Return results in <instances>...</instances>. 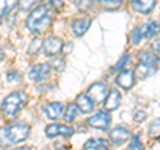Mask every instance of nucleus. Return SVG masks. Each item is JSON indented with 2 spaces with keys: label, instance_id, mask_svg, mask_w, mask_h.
Listing matches in <instances>:
<instances>
[{
  "label": "nucleus",
  "instance_id": "27",
  "mask_svg": "<svg viewBox=\"0 0 160 150\" xmlns=\"http://www.w3.org/2000/svg\"><path fill=\"white\" fill-rule=\"evenodd\" d=\"M75 4L78 6L79 9L87 12L92 8V0H75Z\"/></svg>",
  "mask_w": 160,
  "mask_h": 150
},
{
  "label": "nucleus",
  "instance_id": "33",
  "mask_svg": "<svg viewBox=\"0 0 160 150\" xmlns=\"http://www.w3.org/2000/svg\"><path fill=\"white\" fill-rule=\"evenodd\" d=\"M73 48V44L72 43H67V44H63V48H62V53L66 56V54H68L69 52L72 51Z\"/></svg>",
  "mask_w": 160,
  "mask_h": 150
},
{
  "label": "nucleus",
  "instance_id": "37",
  "mask_svg": "<svg viewBox=\"0 0 160 150\" xmlns=\"http://www.w3.org/2000/svg\"><path fill=\"white\" fill-rule=\"evenodd\" d=\"M3 59H4V52L2 51V48H0V61H2Z\"/></svg>",
  "mask_w": 160,
  "mask_h": 150
},
{
  "label": "nucleus",
  "instance_id": "14",
  "mask_svg": "<svg viewBox=\"0 0 160 150\" xmlns=\"http://www.w3.org/2000/svg\"><path fill=\"white\" fill-rule=\"evenodd\" d=\"M84 150H108L109 149V142L104 138H89L88 141L84 143L83 146Z\"/></svg>",
  "mask_w": 160,
  "mask_h": 150
},
{
  "label": "nucleus",
  "instance_id": "11",
  "mask_svg": "<svg viewBox=\"0 0 160 150\" xmlns=\"http://www.w3.org/2000/svg\"><path fill=\"white\" fill-rule=\"evenodd\" d=\"M120 101H122V96H120L119 91L118 89H111L108 92L106 100H104V109L108 112L115 110V109L119 108Z\"/></svg>",
  "mask_w": 160,
  "mask_h": 150
},
{
  "label": "nucleus",
  "instance_id": "29",
  "mask_svg": "<svg viewBox=\"0 0 160 150\" xmlns=\"http://www.w3.org/2000/svg\"><path fill=\"white\" fill-rule=\"evenodd\" d=\"M160 134V118L155 120V121L151 124L149 126V136H159Z\"/></svg>",
  "mask_w": 160,
  "mask_h": 150
},
{
  "label": "nucleus",
  "instance_id": "26",
  "mask_svg": "<svg viewBox=\"0 0 160 150\" xmlns=\"http://www.w3.org/2000/svg\"><path fill=\"white\" fill-rule=\"evenodd\" d=\"M18 6V0H6L4 2V6H3V11H2V16H6L7 13H9L15 9Z\"/></svg>",
  "mask_w": 160,
  "mask_h": 150
},
{
  "label": "nucleus",
  "instance_id": "17",
  "mask_svg": "<svg viewBox=\"0 0 160 150\" xmlns=\"http://www.w3.org/2000/svg\"><path fill=\"white\" fill-rule=\"evenodd\" d=\"M139 60H140V63L146 64V65L151 67V68H156L158 63H159L158 56L151 52H142L139 54Z\"/></svg>",
  "mask_w": 160,
  "mask_h": 150
},
{
  "label": "nucleus",
  "instance_id": "32",
  "mask_svg": "<svg viewBox=\"0 0 160 150\" xmlns=\"http://www.w3.org/2000/svg\"><path fill=\"white\" fill-rule=\"evenodd\" d=\"M7 80L9 82H12V81H19L20 77H19V73L18 72H8L7 73Z\"/></svg>",
  "mask_w": 160,
  "mask_h": 150
},
{
  "label": "nucleus",
  "instance_id": "18",
  "mask_svg": "<svg viewBox=\"0 0 160 150\" xmlns=\"http://www.w3.org/2000/svg\"><path fill=\"white\" fill-rule=\"evenodd\" d=\"M79 114V108L76 104H69L66 112H64V120H66L67 122H72L75 121V118H76V116Z\"/></svg>",
  "mask_w": 160,
  "mask_h": 150
},
{
  "label": "nucleus",
  "instance_id": "12",
  "mask_svg": "<svg viewBox=\"0 0 160 150\" xmlns=\"http://www.w3.org/2000/svg\"><path fill=\"white\" fill-rule=\"evenodd\" d=\"M64 109H63V104L62 102H49L44 106V113L46 116L51 120V121H56L59 117L63 114Z\"/></svg>",
  "mask_w": 160,
  "mask_h": 150
},
{
  "label": "nucleus",
  "instance_id": "16",
  "mask_svg": "<svg viewBox=\"0 0 160 150\" xmlns=\"http://www.w3.org/2000/svg\"><path fill=\"white\" fill-rule=\"evenodd\" d=\"M75 104L78 105L79 112H82V113H89V112H92V109H93V102L86 94H79Z\"/></svg>",
  "mask_w": 160,
  "mask_h": 150
},
{
  "label": "nucleus",
  "instance_id": "9",
  "mask_svg": "<svg viewBox=\"0 0 160 150\" xmlns=\"http://www.w3.org/2000/svg\"><path fill=\"white\" fill-rule=\"evenodd\" d=\"M116 84L120 88L126 89H131L135 84V73L133 71H129V69H126V71H122L119 73V76L116 77Z\"/></svg>",
  "mask_w": 160,
  "mask_h": 150
},
{
  "label": "nucleus",
  "instance_id": "1",
  "mask_svg": "<svg viewBox=\"0 0 160 150\" xmlns=\"http://www.w3.org/2000/svg\"><path fill=\"white\" fill-rule=\"evenodd\" d=\"M52 17L47 6H39L28 15L27 27L32 33H42L49 27Z\"/></svg>",
  "mask_w": 160,
  "mask_h": 150
},
{
  "label": "nucleus",
  "instance_id": "10",
  "mask_svg": "<svg viewBox=\"0 0 160 150\" xmlns=\"http://www.w3.org/2000/svg\"><path fill=\"white\" fill-rule=\"evenodd\" d=\"M129 137H131V132L122 126L112 129V132L109 133V139H111V142L113 145H122L126 142L127 139H129Z\"/></svg>",
  "mask_w": 160,
  "mask_h": 150
},
{
  "label": "nucleus",
  "instance_id": "22",
  "mask_svg": "<svg viewBox=\"0 0 160 150\" xmlns=\"http://www.w3.org/2000/svg\"><path fill=\"white\" fill-rule=\"evenodd\" d=\"M43 48V41L40 39H33L31 44H29L28 47V54H31V56H35V54H38L39 51Z\"/></svg>",
  "mask_w": 160,
  "mask_h": 150
},
{
  "label": "nucleus",
  "instance_id": "5",
  "mask_svg": "<svg viewBox=\"0 0 160 150\" xmlns=\"http://www.w3.org/2000/svg\"><path fill=\"white\" fill-rule=\"evenodd\" d=\"M88 97L95 104H100L107 97V88L103 82H95L88 88Z\"/></svg>",
  "mask_w": 160,
  "mask_h": 150
},
{
  "label": "nucleus",
  "instance_id": "35",
  "mask_svg": "<svg viewBox=\"0 0 160 150\" xmlns=\"http://www.w3.org/2000/svg\"><path fill=\"white\" fill-rule=\"evenodd\" d=\"M153 51L156 52L159 56H160V39L159 40H156V41L153 43Z\"/></svg>",
  "mask_w": 160,
  "mask_h": 150
},
{
  "label": "nucleus",
  "instance_id": "7",
  "mask_svg": "<svg viewBox=\"0 0 160 150\" xmlns=\"http://www.w3.org/2000/svg\"><path fill=\"white\" fill-rule=\"evenodd\" d=\"M62 48H63V40L60 37H55V36L47 39L43 44L44 53H46V56H49V57L62 52Z\"/></svg>",
  "mask_w": 160,
  "mask_h": 150
},
{
  "label": "nucleus",
  "instance_id": "38",
  "mask_svg": "<svg viewBox=\"0 0 160 150\" xmlns=\"http://www.w3.org/2000/svg\"><path fill=\"white\" fill-rule=\"evenodd\" d=\"M58 150H68L67 148H60V149H58Z\"/></svg>",
  "mask_w": 160,
  "mask_h": 150
},
{
  "label": "nucleus",
  "instance_id": "30",
  "mask_svg": "<svg viewBox=\"0 0 160 150\" xmlns=\"http://www.w3.org/2000/svg\"><path fill=\"white\" fill-rule=\"evenodd\" d=\"M128 61H129V56H128V54H124V56L118 61L116 65L112 68V71H113V72H116V71H120V69H123L124 67L127 65V63H128Z\"/></svg>",
  "mask_w": 160,
  "mask_h": 150
},
{
  "label": "nucleus",
  "instance_id": "21",
  "mask_svg": "<svg viewBox=\"0 0 160 150\" xmlns=\"http://www.w3.org/2000/svg\"><path fill=\"white\" fill-rule=\"evenodd\" d=\"M160 33V23L158 21H149L146 24V37H153Z\"/></svg>",
  "mask_w": 160,
  "mask_h": 150
},
{
  "label": "nucleus",
  "instance_id": "31",
  "mask_svg": "<svg viewBox=\"0 0 160 150\" xmlns=\"http://www.w3.org/2000/svg\"><path fill=\"white\" fill-rule=\"evenodd\" d=\"M49 6H51L55 11H60V9L63 8L64 3H63V0H49Z\"/></svg>",
  "mask_w": 160,
  "mask_h": 150
},
{
  "label": "nucleus",
  "instance_id": "3",
  "mask_svg": "<svg viewBox=\"0 0 160 150\" xmlns=\"http://www.w3.org/2000/svg\"><path fill=\"white\" fill-rule=\"evenodd\" d=\"M27 101L26 93L22 91L13 92L9 96H7L2 102V113L8 118H15L19 114L20 109Z\"/></svg>",
  "mask_w": 160,
  "mask_h": 150
},
{
  "label": "nucleus",
  "instance_id": "24",
  "mask_svg": "<svg viewBox=\"0 0 160 150\" xmlns=\"http://www.w3.org/2000/svg\"><path fill=\"white\" fill-rule=\"evenodd\" d=\"M49 68H52L53 71H56V72H62L64 67H66V63H64V60L62 57H53L51 61H49Z\"/></svg>",
  "mask_w": 160,
  "mask_h": 150
},
{
  "label": "nucleus",
  "instance_id": "8",
  "mask_svg": "<svg viewBox=\"0 0 160 150\" xmlns=\"http://www.w3.org/2000/svg\"><path fill=\"white\" fill-rule=\"evenodd\" d=\"M49 65L48 64H38L33 65L29 69V78L35 82H40L43 80H46L49 76Z\"/></svg>",
  "mask_w": 160,
  "mask_h": 150
},
{
  "label": "nucleus",
  "instance_id": "15",
  "mask_svg": "<svg viewBox=\"0 0 160 150\" xmlns=\"http://www.w3.org/2000/svg\"><path fill=\"white\" fill-rule=\"evenodd\" d=\"M156 6V0H133V8L140 13H149Z\"/></svg>",
  "mask_w": 160,
  "mask_h": 150
},
{
  "label": "nucleus",
  "instance_id": "6",
  "mask_svg": "<svg viewBox=\"0 0 160 150\" xmlns=\"http://www.w3.org/2000/svg\"><path fill=\"white\" fill-rule=\"evenodd\" d=\"M73 134V129L67 125H60V124H51L46 128V136L49 138H53L56 136H64L69 137Z\"/></svg>",
  "mask_w": 160,
  "mask_h": 150
},
{
  "label": "nucleus",
  "instance_id": "34",
  "mask_svg": "<svg viewBox=\"0 0 160 150\" xmlns=\"http://www.w3.org/2000/svg\"><path fill=\"white\" fill-rule=\"evenodd\" d=\"M146 117H147V114L144 113V112H136V113H135V116H133V118H135V121H136V122L144 121Z\"/></svg>",
  "mask_w": 160,
  "mask_h": 150
},
{
  "label": "nucleus",
  "instance_id": "36",
  "mask_svg": "<svg viewBox=\"0 0 160 150\" xmlns=\"http://www.w3.org/2000/svg\"><path fill=\"white\" fill-rule=\"evenodd\" d=\"M15 150H31V148H28V146H22V148L15 149Z\"/></svg>",
  "mask_w": 160,
  "mask_h": 150
},
{
  "label": "nucleus",
  "instance_id": "2",
  "mask_svg": "<svg viewBox=\"0 0 160 150\" xmlns=\"http://www.w3.org/2000/svg\"><path fill=\"white\" fill-rule=\"evenodd\" d=\"M29 134V125L26 122H16L0 130V141L7 145L20 143L28 137Z\"/></svg>",
  "mask_w": 160,
  "mask_h": 150
},
{
  "label": "nucleus",
  "instance_id": "23",
  "mask_svg": "<svg viewBox=\"0 0 160 150\" xmlns=\"http://www.w3.org/2000/svg\"><path fill=\"white\" fill-rule=\"evenodd\" d=\"M96 2L100 4L102 7L107 8V9H115L122 6L123 0H96Z\"/></svg>",
  "mask_w": 160,
  "mask_h": 150
},
{
  "label": "nucleus",
  "instance_id": "25",
  "mask_svg": "<svg viewBox=\"0 0 160 150\" xmlns=\"http://www.w3.org/2000/svg\"><path fill=\"white\" fill-rule=\"evenodd\" d=\"M39 2H42V0H20V11L23 12H27L29 11L31 8H33Z\"/></svg>",
  "mask_w": 160,
  "mask_h": 150
},
{
  "label": "nucleus",
  "instance_id": "19",
  "mask_svg": "<svg viewBox=\"0 0 160 150\" xmlns=\"http://www.w3.org/2000/svg\"><path fill=\"white\" fill-rule=\"evenodd\" d=\"M153 71H155V68H151V67L146 65V64L140 63L138 65V68H136V71H135L133 73H135V76H139L140 78H147Z\"/></svg>",
  "mask_w": 160,
  "mask_h": 150
},
{
  "label": "nucleus",
  "instance_id": "13",
  "mask_svg": "<svg viewBox=\"0 0 160 150\" xmlns=\"http://www.w3.org/2000/svg\"><path fill=\"white\" fill-rule=\"evenodd\" d=\"M89 26H91V19L89 17L76 19L72 23V32L75 33V36H83L88 31Z\"/></svg>",
  "mask_w": 160,
  "mask_h": 150
},
{
  "label": "nucleus",
  "instance_id": "20",
  "mask_svg": "<svg viewBox=\"0 0 160 150\" xmlns=\"http://www.w3.org/2000/svg\"><path fill=\"white\" fill-rule=\"evenodd\" d=\"M144 37H146V26L136 27L131 33V41L133 44H138L139 41H142Z\"/></svg>",
  "mask_w": 160,
  "mask_h": 150
},
{
  "label": "nucleus",
  "instance_id": "4",
  "mask_svg": "<svg viewBox=\"0 0 160 150\" xmlns=\"http://www.w3.org/2000/svg\"><path fill=\"white\" fill-rule=\"evenodd\" d=\"M87 124L91 128H95L98 130H107L111 125V116L107 112H98L95 113L92 117H89L87 120Z\"/></svg>",
  "mask_w": 160,
  "mask_h": 150
},
{
  "label": "nucleus",
  "instance_id": "28",
  "mask_svg": "<svg viewBox=\"0 0 160 150\" xmlns=\"http://www.w3.org/2000/svg\"><path fill=\"white\" fill-rule=\"evenodd\" d=\"M128 150H143V142L140 141L139 136H133L131 139V143L128 146Z\"/></svg>",
  "mask_w": 160,
  "mask_h": 150
}]
</instances>
